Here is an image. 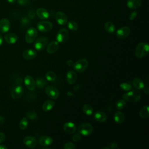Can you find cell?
<instances>
[{"instance_id": "obj_1", "label": "cell", "mask_w": 149, "mask_h": 149, "mask_svg": "<svg viewBox=\"0 0 149 149\" xmlns=\"http://www.w3.org/2000/svg\"><path fill=\"white\" fill-rule=\"evenodd\" d=\"M149 45L145 42H141L138 44L136 48L135 55L138 58H141L148 54Z\"/></svg>"}, {"instance_id": "obj_2", "label": "cell", "mask_w": 149, "mask_h": 149, "mask_svg": "<svg viewBox=\"0 0 149 149\" xmlns=\"http://www.w3.org/2000/svg\"><path fill=\"white\" fill-rule=\"evenodd\" d=\"M122 98L123 100L127 101L130 102H136L140 99L141 94L139 91L137 90H133L123 94Z\"/></svg>"}, {"instance_id": "obj_3", "label": "cell", "mask_w": 149, "mask_h": 149, "mask_svg": "<svg viewBox=\"0 0 149 149\" xmlns=\"http://www.w3.org/2000/svg\"><path fill=\"white\" fill-rule=\"evenodd\" d=\"M88 65V62L86 59H81L73 63V68L77 72L81 73L86 70Z\"/></svg>"}, {"instance_id": "obj_4", "label": "cell", "mask_w": 149, "mask_h": 149, "mask_svg": "<svg viewBox=\"0 0 149 149\" xmlns=\"http://www.w3.org/2000/svg\"><path fill=\"white\" fill-rule=\"evenodd\" d=\"M77 130L81 135L86 136L92 133L93 131V127L91 124L84 123L80 125V126L78 127Z\"/></svg>"}, {"instance_id": "obj_5", "label": "cell", "mask_w": 149, "mask_h": 149, "mask_svg": "<svg viewBox=\"0 0 149 149\" xmlns=\"http://www.w3.org/2000/svg\"><path fill=\"white\" fill-rule=\"evenodd\" d=\"M37 35H38V32L36 29H35L34 27L29 28L27 30L26 34V36H25L26 41L29 44L34 42Z\"/></svg>"}, {"instance_id": "obj_6", "label": "cell", "mask_w": 149, "mask_h": 149, "mask_svg": "<svg viewBox=\"0 0 149 149\" xmlns=\"http://www.w3.org/2000/svg\"><path fill=\"white\" fill-rule=\"evenodd\" d=\"M48 42V38L47 37L42 36L37 38L34 43V47L38 51L44 49Z\"/></svg>"}, {"instance_id": "obj_7", "label": "cell", "mask_w": 149, "mask_h": 149, "mask_svg": "<svg viewBox=\"0 0 149 149\" xmlns=\"http://www.w3.org/2000/svg\"><path fill=\"white\" fill-rule=\"evenodd\" d=\"M53 25L51 22L49 21H41L37 24V29L41 32H48L51 30Z\"/></svg>"}, {"instance_id": "obj_8", "label": "cell", "mask_w": 149, "mask_h": 149, "mask_svg": "<svg viewBox=\"0 0 149 149\" xmlns=\"http://www.w3.org/2000/svg\"><path fill=\"white\" fill-rule=\"evenodd\" d=\"M69 38V32L65 28L61 29L56 35V40L58 42H65Z\"/></svg>"}, {"instance_id": "obj_9", "label": "cell", "mask_w": 149, "mask_h": 149, "mask_svg": "<svg viewBox=\"0 0 149 149\" xmlns=\"http://www.w3.org/2000/svg\"><path fill=\"white\" fill-rule=\"evenodd\" d=\"M45 93L47 95L52 99H56L59 95V90L55 87L48 86L45 88Z\"/></svg>"}, {"instance_id": "obj_10", "label": "cell", "mask_w": 149, "mask_h": 149, "mask_svg": "<svg viewBox=\"0 0 149 149\" xmlns=\"http://www.w3.org/2000/svg\"><path fill=\"white\" fill-rule=\"evenodd\" d=\"M130 30L129 27L124 26L119 29L116 33V36L119 39L126 38L130 34Z\"/></svg>"}, {"instance_id": "obj_11", "label": "cell", "mask_w": 149, "mask_h": 149, "mask_svg": "<svg viewBox=\"0 0 149 149\" xmlns=\"http://www.w3.org/2000/svg\"><path fill=\"white\" fill-rule=\"evenodd\" d=\"M24 83L26 87L30 91H33L36 88V82L33 77L31 76L27 75L24 79Z\"/></svg>"}, {"instance_id": "obj_12", "label": "cell", "mask_w": 149, "mask_h": 149, "mask_svg": "<svg viewBox=\"0 0 149 149\" xmlns=\"http://www.w3.org/2000/svg\"><path fill=\"white\" fill-rule=\"evenodd\" d=\"M24 90L21 85H17L13 87L11 91V97L13 99L20 98L23 93Z\"/></svg>"}, {"instance_id": "obj_13", "label": "cell", "mask_w": 149, "mask_h": 149, "mask_svg": "<svg viewBox=\"0 0 149 149\" xmlns=\"http://www.w3.org/2000/svg\"><path fill=\"white\" fill-rule=\"evenodd\" d=\"M55 19L57 23L60 25H65L68 22L67 16L62 11H58L56 13Z\"/></svg>"}, {"instance_id": "obj_14", "label": "cell", "mask_w": 149, "mask_h": 149, "mask_svg": "<svg viewBox=\"0 0 149 149\" xmlns=\"http://www.w3.org/2000/svg\"><path fill=\"white\" fill-rule=\"evenodd\" d=\"M10 27V22L7 18H2L0 20V32L6 33Z\"/></svg>"}, {"instance_id": "obj_15", "label": "cell", "mask_w": 149, "mask_h": 149, "mask_svg": "<svg viewBox=\"0 0 149 149\" xmlns=\"http://www.w3.org/2000/svg\"><path fill=\"white\" fill-rule=\"evenodd\" d=\"M24 144L29 148H34L37 146V141L36 138L31 136L25 137L23 139Z\"/></svg>"}, {"instance_id": "obj_16", "label": "cell", "mask_w": 149, "mask_h": 149, "mask_svg": "<svg viewBox=\"0 0 149 149\" xmlns=\"http://www.w3.org/2000/svg\"><path fill=\"white\" fill-rule=\"evenodd\" d=\"M63 129L65 132L68 134H73L76 130V125L71 122H68L63 125Z\"/></svg>"}, {"instance_id": "obj_17", "label": "cell", "mask_w": 149, "mask_h": 149, "mask_svg": "<svg viewBox=\"0 0 149 149\" xmlns=\"http://www.w3.org/2000/svg\"><path fill=\"white\" fill-rule=\"evenodd\" d=\"M59 44L58 41H51L47 47V52L48 54H54L59 49Z\"/></svg>"}, {"instance_id": "obj_18", "label": "cell", "mask_w": 149, "mask_h": 149, "mask_svg": "<svg viewBox=\"0 0 149 149\" xmlns=\"http://www.w3.org/2000/svg\"><path fill=\"white\" fill-rule=\"evenodd\" d=\"M94 119L99 122H104L107 119V115L105 113L102 111H98L94 113Z\"/></svg>"}, {"instance_id": "obj_19", "label": "cell", "mask_w": 149, "mask_h": 149, "mask_svg": "<svg viewBox=\"0 0 149 149\" xmlns=\"http://www.w3.org/2000/svg\"><path fill=\"white\" fill-rule=\"evenodd\" d=\"M36 15L37 16L41 19L45 20L49 17V14L45 9L43 8H39L36 10Z\"/></svg>"}, {"instance_id": "obj_20", "label": "cell", "mask_w": 149, "mask_h": 149, "mask_svg": "<svg viewBox=\"0 0 149 149\" xmlns=\"http://www.w3.org/2000/svg\"><path fill=\"white\" fill-rule=\"evenodd\" d=\"M37 52L34 49H29L25 50L23 53V57L27 60L33 59L37 56Z\"/></svg>"}, {"instance_id": "obj_21", "label": "cell", "mask_w": 149, "mask_h": 149, "mask_svg": "<svg viewBox=\"0 0 149 149\" xmlns=\"http://www.w3.org/2000/svg\"><path fill=\"white\" fill-rule=\"evenodd\" d=\"M53 142L52 139L48 136H42L39 139V144L42 146H48L52 144Z\"/></svg>"}, {"instance_id": "obj_22", "label": "cell", "mask_w": 149, "mask_h": 149, "mask_svg": "<svg viewBox=\"0 0 149 149\" xmlns=\"http://www.w3.org/2000/svg\"><path fill=\"white\" fill-rule=\"evenodd\" d=\"M77 80V74L73 70H69L66 74V80L70 84H73Z\"/></svg>"}, {"instance_id": "obj_23", "label": "cell", "mask_w": 149, "mask_h": 149, "mask_svg": "<svg viewBox=\"0 0 149 149\" xmlns=\"http://www.w3.org/2000/svg\"><path fill=\"white\" fill-rule=\"evenodd\" d=\"M5 41L9 44H15L17 41V36L14 33H8L5 36Z\"/></svg>"}, {"instance_id": "obj_24", "label": "cell", "mask_w": 149, "mask_h": 149, "mask_svg": "<svg viewBox=\"0 0 149 149\" xmlns=\"http://www.w3.org/2000/svg\"><path fill=\"white\" fill-rule=\"evenodd\" d=\"M141 5V0H127V6L132 9L139 8Z\"/></svg>"}, {"instance_id": "obj_25", "label": "cell", "mask_w": 149, "mask_h": 149, "mask_svg": "<svg viewBox=\"0 0 149 149\" xmlns=\"http://www.w3.org/2000/svg\"><path fill=\"white\" fill-rule=\"evenodd\" d=\"M133 86L137 90H141L145 86L144 82L139 77H135L133 80Z\"/></svg>"}, {"instance_id": "obj_26", "label": "cell", "mask_w": 149, "mask_h": 149, "mask_svg": "<svg viewBox=\"0 0 149 149\" xmlns=\"http://www.w3.org/2000/svg\"><path fill=\"white\" fill-rule=\"evenodd\" d=\"M54 105H55V102L53 101L47 100L43 103L42 108L44 111L47 112V111L51 110L53 108V107H54Z\"/></svg>"}, {"instance_id": "obj_27", "label": "cell", "mask_w": 149, "mask_h": 149, "mask_svg": "<svg viewBox=\"0 0 149 149\" xmlns=\"http://www.w3.org/2000/svg\"><path fill=\"white\" fill-rule=\"evenodd\" d=\"M114 120L118 123H122L125 120V115L123 112L118 111L114 115Z\"/></svg>"}, {"instance_id": "obj_28", "label": "cell", "mask_w": 149, "mask_h": 149, "mask_svg": "<svg viewBox=\"0 0 149 149\" xmlns=\"http://www.w3.org/2000/svg\"><path fill=\"white\" fill-rule=\"evenodd\" d=\"M139 116L142 118H148L149 116V107L146 105L143 107L139 112Z\"/></svg>"}, {"instance_id": "obj_29", "label": "cell", "mask_w": 149, "mask_h": 149, "mask_svg": "<svg viewBox=\"0 0 149 149\" xmlns=\"http://www.w3.org/2000/svg\"><path fill=\"white\" fill-rule=\"evenodd\" d=\"M104 27L105 30L109 33H113L115 31V27L114 24L111 22H107L105 23Z\"/></svg>"}, {"instance_id": "obj_30", "label": "cell", "mask_w": 149, "mask_h": 149, "mask_svg": "<svg viewBox=\"0 0 149 149\" xmlns=\"http://www.w3.org/2000/svg\"><path fill=\"white\" fill-rule=\"evenodd\" d=\"M83 111L86 115H91L93 113V108L90 104H85L83 106Z\"/></svg>"}, {"instance_id": "obj_31", "label": "cell", "mask_w": 149, "mask_h": 149, "mask_svg": "<svg viewBox=\"0 0 149 149\" xmlns=\"http://www.w3.org/2000/svg\"><path fill=\"white\" fill-rule=\"evenodd\" d=\"M35 82H36V86L38 88H43L45 86L47 81L44 78L40 77V78L37 79L35 81Z\"/></svg>"}, {"instance_id": "obj_32", "label": "cell", "mask_w": 149, "mask_h": 149, "mask_svg": "<svg viewBox=\"0 0 149 149\" xmlns=\"http://www.w3.org/2000/svg\"><path fill=\"white\" fill-rule=\"evenodd\" d=\"M45 77L46 79L49 81H54L56 79V74L55 73L52 71H48L45 74Z\"/></svg>"}, {"instance_id": "obj_33", "label": "cell", "mask_w": 149, "mask_h": 149, "mask_svg": "<svg viewBox=\"0 0 149 149\" xmlns=\"http://www.w3.org/2000/svg\"><path fill=\"white\" fill-rule=\"evenodd\" d=\"M29 125V122H28V120L27 119V118L24 117L19 122V127L20 129L22 130H24L26 129Z\"/></svg>"}, {"instance_id": "obj_34", "label": "cell", "mask_w": 149, "mask_h": 149, "mask_svg": "<svg viewBox=\"0 0 149 149\" xmlns=\"http://www.w3.org/2000/svg\"><path fill=\"white\" fill-rule=\"evenodd\" d=\"M68 27L72 31H76L78 29V27H79L77 23L76 22L73 20L68 22Z\"/></svg>"}, {"instance_id": "obj_35", "label": "cell", "mask_w": 149, "mask_h": 149, "mask_svg": "<svg viewBox=\"0 0 149 149\" xmlns=\"http://www.w3.org/2000/svg\"><path fill=\"white\" fill-rule=\"evenodd\" d=\"M116 108L118 109H123L126 106V102L125 100L123 99H120L119 100L116 104Z\"/></svg>"}, {"instance_id": "obj_36", "label": "cell", "mask_w": 149, "mask_h": 149, "mask_svg": "<svg viewBox=\"0 0 149 149\" xmlns=\"http://www.w3.org/2000/svg\"><path fill=\"white\" fill-rule=\"evenodd\" d=\"M26 116L30 119H35L37 117V113L33 110L29 111L26 113Z\"/></svg>"}, {"instance_id": "obj_37", "label": "cell", "mask_w": 149, "mask_h": 149, "mask_svg": "<svg viewBox=\"0 0 149 149\" xmlns=\"http://www.w3.org/2000/svg\"><path fill=\"white\" fill-rule=\"evenodd\" d=\"M120 88L125 91H130L132 89V86L127 83H122L120 84Z\"/></svg>"}, {"instance_id": "obj_38", "label": "cell", "mask_w": 149, "mask_h": 149, "mask_svg": "<svg viewBox=\"0 0 149 149\" xmlns=\"http://www.w3.org/2000/svg\"><path fill=\"white\" fill-rule=\"evenodd\" d=\"M30 23V20L27 17H24L21 19V23L24 26H26L29 25Z\"/></svg>"}, {"instance_id": "obj_39", "label": "cell", "mask_w": 149, "mask_h": 149, "mask_svg": "<svg viewBox=\"0 0 149 149\" xmlns=\"http://www.w3.org/2000/svg\"><path fill=\"white\" fill-rule=\"evenodd\" d=\"M75 148H76L75 146L71 142L66 143L63 147V148L65 149H74Z\"/></svg>"}, {"instance_id": "obj_40", "label": "cell", "mask_w": 149, "mask_h": 149, "mask_svg": "<svg viewBox=\"0 0 149 149\" xmlns=\"http://www.w3.org/2000/svg\"><path fill=\"white\" fill-rule=\"evenodd\" d=\"M81 139V134L79 133H75L73 137H72V139L74 141L77 142L78 141H79Z\"/></svg>"}, {"instance_id": "obj_41", "label": "cell", "mask_w": 149, "mask_h": 149, "mask_svg": "<svg viewBox=\"0 0 149 149\" xmlns=\"http://www.w3.org/2000/svg\"><path fill=\"white\" fill-rule=\"evenodd\" d=\"M17 2L19 5L24 6L29 3L30 1L29 0H17Z\"/></svg>"}, {"instance_id": "obj_42", "label": "cell", "mask_w": 149, "mask_h": 149, "mask_svg": "<svg viewBox=\"0 0 149 149\" xmlns=\"http://www.w3.org/2000/svg\"><path fill=\"white\" fill-rule=\"evenodd\" d=\"M137 11H133V12H132L130 13V16H129V19H130V20H134V19L136 18V17L137 16Z\"/></svg>"}, {"instance_id": "obj_43", "label": "cell", "mask_w": 149, "mask_h": 149, "mask_svg": "<svg viewBox=\"0 0 149 149\" xmlns=\"http://www.w3.org/2000/svg\"><path fill=\"white\" fill-rule=\"evenodd\" d=\"M35 16H36V13H35V12L34 11L31 10V11L29 12V13H28V17L29 19H34L35 17Z\"/></svg>"}, {"instance_id": "obj_44", "label": "cell", "mask_w": 149, "mask_h": 149, "mask_svg": "<svg viewBox=\"0 0 149 149\" xmlns=\"http://www.w3.org/2000/svg\"><path fill=\"white\" fill-rule=\"evenodd\" d=\"M5 134L2 132H0V143L3 142L5 140Z\"/></svg>"}, {"instance_id": "obj_45", "label": "cell", "mask_w": 149, "mask_h": 149, "mask_svg": "<svg viewBox=\"0 0 149 149\" xmlns=\"http://www.w3.org/2000/svg\"><path fill=\"white\" fill-rule=\"evenodd\" d=\"M73 63H74V62H73V61L71 60V59H69V60H68L67 62H66V64H67V65H68L69 66H73Z\"/></svg>"}, {"instance_id": "obj_46", "label": "cell", "mask_w": 149, "mask_h": 149, "mask_svg": "<svg viewBox=\"0 0 149 149\" xmlns=\"http://www.w3.org/2000/svg\"><path fill=\"white\" fill-rule=\"evenodd\" d=\"M118 148V146H117V144L116 143H112L111 144V147H110V148H112V149H115V148Z\"/></svg>"}, {"instance_id": "obj_47", "label": "cell", "mask_w": 149, "mask_h": 149, "mask_svg": "<svg viewBox=\"0 0 149 149\" xmlns=\"http://www.w3.org/2000/svg\"><path fill=\"white\" fill-rule=\"evenodd\" d=\"M22 83V79L21 78H18L16 79V83L17 85H20Z\"/></svg>"}, {"instance_id": "obj_48", "label": "cell", "mask_w": 149, "mask_h": 149, "mask_svg": "<svg viewBox=\"0 0 149 149\" xmlns=\"http://www.w3.org/2000/svg\"><path fill=\"white\" fill-rule=\"evenodd\" d=\"M81 87V84H80V85L78 84V85H76V86L74 87V90H77L80 89Z\"/></svg>"}, {"instance_id": "obj_49", "label": "cell", "mask_w": 149, "mask_h": 149, "mask_svg": "<svg viewBox=\"0 0 149 149\" xmlns=\"http://www.w3.org/2000/svg\"><path fill=\"white\" fill-rule=\"evenodd\" d=\"M144 92H145V93H146L147 94H148V91H149V90H148V86H147V87H144Z\"/></svg>"}, {"instance_id": "obj_50", "label": "cell", "mask_w": 149, "mask_h": 149, "mask_svg": "<svg viewBox=\"0 0 149 149\" xmlns=\"http://www.w3.org/2000/svg\"><path fill=\"white\" fill-rule=\"evenodd\" d=\"M4 122V118L2 116H0V125L2 124Z\"/></svg>"}, {"instance_id": "obj_51", "label": "cell", "mask_w": 149, "mask_h": 149, "mask_svg": "<svg viewBox=\"0 0 149 149\" xmlns=\"http://www.w3.org/2000/svg\"><path fill=\"white\" fill-rule=\"evenodd\" d=\"M8 147H6L4 145H2V144H0V149H7Z\"/></svg>"}, {"instance_id": "obj_52", "label": "cell", "mask_w": 149, "mask_h": 149, "mask_svg": "<svg viewBox=\"0 0 149 149\" xmlns=\"http://www.w3.org/2000/svg\"><path fill=\"white\" fill-rule=\"evenodd\" d=\"M17 0H7V1L10 3H14L15 2H16Z\"/></svg>"}, {"instance_id": "obj_53", "label": "cell", "mask_w": 149, "mask_h": 149, "mask_svg": "<svg viewBox=\"0 0 149 149\" xmlns=\"http://www.w3.org/2000/svg\"><path fill=\"white\" fill-rule=\"evenodd\" d=\"M2 43H3V38L2 36L0 34V46L2 44Z\"/></svg>"}]
</instances>
